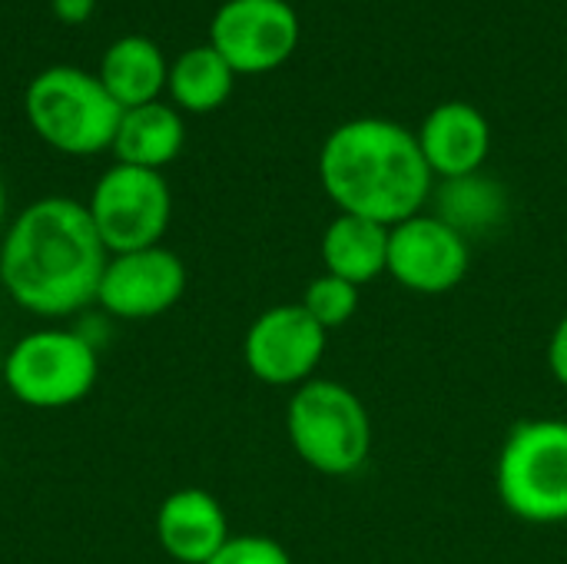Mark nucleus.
<instances>
[{"instance_id": "1", "label": "nucleus", "mask_w": 567, "mask_h": 564, "mask_svg": "<svg viewBox=\"0 0 567 564\" xmlns=\"http://www.w3.org/2000/svg\"><path fill=\"white\" fill-rule=\"evenodd\" d=\"M106 259L86 203L43 196L0 236V286L30 316L66 319L96 302Z\"/></svg>"}, {"instance_id": "22", "label": "nucleus", "mask_w": 567, "mask_h": 564, "mask_svg": "<svg viewBox=\"0 0 567 564\" xmlns=\"http://www.w3.org/2000/svg\"><path fill=\"white\" fill-rule=\"evenodd\" d=\"M50 7H53V13H56L60 23L76 27V23H86L93 17L96 0H50Z\"/></svg>"}, {"instance_id": "15", "label": "nucleus", "mask_w": 567, "mask_h": 564, "mask_svg": "<svg viewBox=\"0 0 567 564\" xmlns=\"http://www.w3.org/2000/svg\"><path fill=\"white\" fill-rule=\"evenodd\" d=\"M96 76L123 110H133L159 100V93L166 90L169 63L156 40L143 33H126L103 50Z\"/></svg>"}, {"instance_id": "9", "label": "nucleus", "mask_w": 567, "mask_h": 564, "mask_svg": "<svg viewBox=\"0 0 567 564\" xmlns=\"http://www.w3.org/2000/svg\"><path fill=\"white\" fill-rule=\"evenodd\" d=\"M326 339L329 332L302 309V302H282L252 319L243 356L262 386L299 389L316 379L326 356Z\"/></svg>"}, {"instance_id": "21", "label": "nucleus", "mask_w": 567, "mask_h": 564, "mask_svg": "<svg viewBox=\"0 0 567 564\" xmlns=\"http://www.w3.org/2000/svg\"><path fill=\"white\" fill-rule=\"evenodd\" d=\"M548 369H551V376L567 389V316H561V322L551 332V342H548Z\"/></svg>"}, {"instance_id": "7", "label": "nucleus", "mask_w": 567, "mask_h": 564, "mask_svg": "<svg viewBox=\"0 0 567 564\" xmlns=\"http://www.w3.org/2000/svg\"><path fill=\"white\" fill-rule=\"evenodd\" d=\"M86 213L110 256L136 253L163 243L173 216V193L163 173L113 163L93 183Z\"/></svg>"}, {"instance_id": "10", "label": "nucleus", "mask_w": 567, "mask_h": 564, "mask_svg": "<svg viewBox=\"0 0 567 564\" xmlns=\"http://www.w3.org/2000/svg\"><path fill=\"white\" fill-rule=\"evenodd\" d=\"M472 263L468 239L435 213H415L389 229L385 273L409 293L442 296L452 293Z\"/></svg>"}, {"instance_id": "6", "label": "nucleus", "mask_w": 567, "mask_h": 564, "mask_svg": "<svg viewBox=\"0 0 567 564\" xmlns=\"http://www.w3.org/2000/svg\"><path fill=\"white\" fill-rule=\"evenodd\" d=\"M100 379V352L76 329H33L3 352V386L27 409L80 406Z\"/></svg>"}, {"instance_id": "17", "label": "nucleus", "mask_w": 567, "mask_h": 564, "mask_svg": "<svg viewBox=\"0 0 567 564\" xmlns=\"http://www.w3.org/2000/svg\"><path fill=\"white\" fill-rule=\"evenodd\" d=\"M432 199H435L432 213L445 219L452 229H458L465 239L495 233L508 219V209H512L508 189L485 170L455 176V180H439V186L432 189Z\"/></svg>"}, {"instance_id": "24", "label": "nucleus", "mask_w": 567, "mask_h": 564, "mask_svg": "<svg viewBox=\"0 0 567 564\" xmlns=\"http://www.w3.org/2000/svg\"><path fill=\"white\" fill-rule=\"evenodd\" d=\"M0 382H3V352H0Z\"/></svg>"}, {"instance_id": "11", "label": "nucleus", "mask_w": 567, "mask_h": 564, "mask_svg": "<svg viewBox=\"0 0 567 564\" xmlns=\"http://www.w3.org/2000/svg\"><path fill=\"white\" fill-rule=\"evenodd\" d=\"M186 293V266L166 246L120 253L106 259L96 306L126 322H143L169 312Z\"/></svg>"}, {"instance_id": "4", "label": "nucleus", "mask_w": 567, "mask_h": 564, "mask_svg": "<svg viewBox=\"0 0 567 564\" xmlns=\"http://www.w3.org/2000/svg\"><path fill=\"white\" fill-rule=\"evenodd\" d=\"M286 432L296 455L319 475L346 479L372 452V419L362 399L332 379H309L286 406Z\"/></svg>"}, {"instance_id": "16", "label": "nucleus", "mask_w": 567, "mask_h": 564, "mask_svg": "<svg viewBox=\"0 0 567 564\" xmlns=\"http://www.w3.org/2000/svg\"><path fill=\"white\" fill-rule=\"evenodd\" d=\"M322 263L326 273L362 289L389 266V226L339 213L322 233Z\"/></svg>"}, {"instance_id": "18", "label": "nucleus", "mask_w": 567, "mask_h": 564, "mask_svg": "<svg viewBox=\"0 0 567 564\" xmlns=\"http://www.w3.org/2000/svg\"><path fill=\"white\" fill-rule=\"evenodd\" d=\"M233 86H236L233 66L209 43L189 47L169 63L166 93L176 110L213 113L233 96Z\"/></svg>"}, {"instance_id": "19", "label": "nucleus", "mask_w": 567, "mask_h": 564, "mask_svg": "<svg viewBox=\"0 0 567 564\" xmlns=\"http://www.w3.org/2000/svg\"><path fill=\"white\" fill-rule=\"evenodd\" d=\"M302 309L326 329H342L355 312H359V286L332 276V273H322L316 276L306 293H302Z\"/></svg>"}, {"instance_id": "12", "label": "nucleus", "mask_w": 567, "mask_h": 564, "mask_svg": "<svg viewBox=\"0 0 567 564\" xmlns=\"http://www.w3.org/2000/svg\"><path fill=\"white\" fill-rule=\"evenodd\" d=\"M415 136L435 180L478 173L492 153V123L478 106L465 100L439 103L422 120Z\"/></svg>"}, {"instance_id": "14", "label": "nucleus", "mask_w": 567, "mask_h": 564, "mask_svg": "<svg viewBox=\"0 0 567 564\" xmlns=\"http://www.w3.org/2000/svg\"><path fill=\"white\" fill-rule=\"evenodd\" d=\"M183 143H186L183 113L173 103L153 100V103L123 110L110 150L116 163L163 173V166H169L183 153Z\"/></svg>"}, {"instance_id": "20", "label": "nucleus", "mask_w": 567, "mask_h": 564, "mask_svg": "<svg viewBox=\"0 0 567 564\" xmlns=\"http://www.w3.org/2000/svg\"><path fill=\"white\" fill-rule=\"evenodd\" d=\"M206 564H292V558L269 535H229Z\"/></svg>"}, {"instance_id": "8", "label": "nucleus", "mask_w": 567, "mask_h": 564, "mask_svg": "<svg viewBox=\"0 0 567 564\" xmlns=\"http://www.w3.org/2000/svg\"><path fill=\"white\" fill-rule=\"evenodd\" d=\"M302 23L289 0H226L209 23V47L236 76L279 70L299 47Z\"/></svg>"}, {"instance_id": "5", "label": "nucleus", "mask_w": 567, "mask_h": 564, "mask_svg": "<svg viewBox=\"0 0 567 564\" xmlns=\"http://www.w3.org/2000/svg\"><path fill=\"white\" fill-rule=\"evenodd\" d=\"M498 499L528 525L567 522V422L525 419L498 452Z\"/></svg>"}, {"instance_id": "3", "label": "nucleus", "mask_w": 567, "mask_h": 564, "mask_svg": "<svg viewBox=\"0 0 567 564\" xmlns=\"http://www.w3.org/2000/svg\"><path fill=\"white\" fill-rule=\"evenodd\" d=\"M23 113L50 150L63 156H96L113 146L123 106L106 93L96 73L56 63L27 83Z\"/></svg>"}, {"instance_id": "23", "label": "nucleus", "mask_w": 567, "mask_h": 564, "mask_svg": "<svg viewBox=\"0 0 567 564\" xmlns=\"http://www.w3.org/2000/svg\"><path fill=\"white\" fill-rule=\"evenodd\" d=\"M7 229V189H3V180H0V236Z\"/></svg>"}, {"instance_id": "25", "label": "nucleus", "mask_w": 567, "mask_h": 564, "mask_svg": "<svg viewBox=\"0 0 567 564\" xmlns=\"http://www.w3.org/2000/svg\"><path fill=\"white\" fill-rule=\"evenodd\" d=\"M565 143H567V126H565Z\"/></svg>"}, {"instance_id": "13", "label": "nucleus", "mask_w": 567, "mask_h": 564, "mask_svg": "<svg viewBox=\"0 0 567 564\" xmlns=\"http://www.w3.org/2000/svg\"><path fill=\"white\" fill-rule=\"evenodd\" d=\"M229 539V522L206 489H179L156 509V542L179 564H206Z\"/></svg>"}, {"instance_id": "2", "label": "nucleus", "mask_w": 567, "mask_h": 564, "mask_svg": "<svg viewBox=\"0 0 567 564\" xmlns=\"http://www.w3.org/2000/svg\"><path fill=\"white\" fill-rule=\"evenodd\" d=\"M319 183L339 213L389 229L422 213L435 189L419 136L385 116L339 123L319 150Z\"/></svg>"}]
</instances>
